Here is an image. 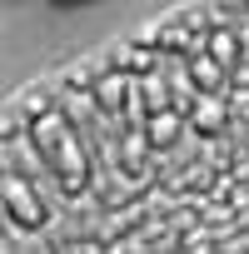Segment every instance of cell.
I'll use <instances>...</instances> for the list:
<instances>
[{"label":"cell","instance_id":"6da1fadb","mask_svg":"<svg viewBox=\"0 0 249 254\" xmlns=\"http://www.w3.org/2000/svg\"><path fill=\"white\" fill-rule=\"evenodd\" d=\"M30 145L45 155L50 180H55L65 194H80V190L90 185V160H85V145H80L75 125H70L60 110H45L40 120H30Z\"/></svg>","mask_w":249,"mask_h":254},{"label":"cell","instance_id":"7a4b0ae2","mask_svg":"<svg viewBox=\"0 0 249 254\" xmlns=\"http://www.w3.org/2000/svg\"><path fill=\"white\" fill-rule=\"evenodd\" d=\"M50 209L45 194L35 190V175L5 160V229H45Z\"/></svg>","mask_w":249,"mask_h":254},{"label":"cell","instance_id":"3957f363","mask_svg":"<svg viewBox=\"0 0 249 254\" xmlns=\"http://www.w3.org/2000/svg\"><path fill=\"white\" fill-rule=\"evenodd\" d=\"M145 135H150V150H170V145L180 140V110H175V105H165V110H150Z\"/></svg>","mask_w":249,"mask_h":254},{"label":"cell","instance_id":"277c9868","mask_svg":"<svg viewBox=\"0 0 249 254\" xmlns=\"http://www.w3.org/2000/svg\"><path fill=\"white\" fill-rule=\"evenodd\" d=\"M120 65L130 70V75H150V70H155V50H140V45H130V50L120 55Z\"/></svg>","mask_w":249,"mask_h":254},{"label":"cell","instance_id":"5b68a950","mask_svg":"<svg viewBox=\"0 0 249 254\" xmlns=\"http://www.w3.org/2000/svg\"><path fill=\"white\" fill-rule=\"evenodd\" d=\"M234 50H239V40H234L229 30H214V35H209V55H214L219 65H234Z\"/></svg>","mask_w":249,"mask_h":254},{"label":"cell","instance_id":"8992f818","mask_svg":"<svg viewBox=\"0 0 249 254\" xmlns=\"http://www.w3.org/2000/svg\"><path fill=\"white\" fill-rule=\"evenodd\" d=\"M219 120H224V110H219V100H199V125H204V130H214Z\"/></svg>","mask_w":249,"mask_h":254}]
</instances>
